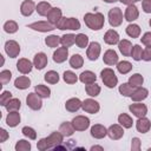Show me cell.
Wrapping results in <instances>:
<instances>
[{"mask_svg": "<svg viewBox=\"0 0 151 151\" xmlns=\"http://www.w3.org/2000/svg\"><path fill=\"white\" fill-rule=\"evenodd\" d=\"M144 61H151V47H146L143 50V58Z\"/></svg>", "mask_w": 151, "mask_h": 151, "instance_id": "cell-56", "label": "cell"}, {"mask_svg": "<svg viewBox=\"0 0 151 151\" xmlns=\"http://www.w3.org/2000/svg\"><path fill=\"white\" fill-rule=\"evenodd\" d=\"M125 32L131 38H138L140 35V27H139V25L132 22V24L127 25V27L125 28Z\"/></svg>", "mask_w": 151, "mask_h": 151, "instance_id": "cell-34", "label": "cell"}, {"mask_svg": "<svg viewBox=\"0 0 151 151\" xmlns=\"http://www.w3.org/2000/svg\"><path fill=\"white\" fill-rule=\"evenodd\" d=\"M140 39L143 45H145L146 47H151V32H145Z\"/></svg>", "mask_w": 151, "mask_h": 151, "instance_id": "cell-53", "label": "cell"}, {"mask_svg": "<svg viewBox=\"0 0 151 151\" xmlns=\"http://www.w3.org/2000/svg\"><path fill=\"white\" fill-rule=\"evenodd\" d=\"M63 79H64V81L66 84H71L72 85V84H76L79 80V77L72 71H65L64 74H63Z\"/></svg>", "mask_w": 151, "mask_h": 151, "instance_id": "cell-45", "label": "cell"}, {"mask_svg": "<svg viewBox=\"0 0 151 151\" xmlns=\"http://www.w3.org/2000/svg\"><path fill=\"white\" fill-rule=\"evenodd\" d=\"M46 18H47V21H50L52 25L55 26L58 24V21L63 18V12L59 7H52L51 11L48 12V14L46 15Z\"/></svg>", "mask_w": 151, "mask_h": 151, "instance_id": "cell-19", "label": "cell"}, {"mask_svg": "<svg viewBox=\"0 0 151 151\" xmlns=\"http://www.w3.org/2000/svg\"><path fill=\"white\" fill-rule=\"evenodd\" d=\"M33 63L26 58H20L17 63V70L22 74H28L33 68Z\"/></svg>", "mask_w": 151, "mask_h": 151, "instance_id": "cell-15", "label": "cell"}, {"mask_svg": "<svg viewBox=\"0 0 151 151\" xmlns=\"http://www.w3.org/2000/svg\"><path fill=\"white\" fill-rule=\"evenodd\" d=\"M83 101L79 98H70L65 103V109L68 112H77L79 109H81Z\"/></svg>", "mask_w": 151, "mask_h": 151, "instance_id": "cell-26", "label": "cell"}, {"mask_svg": "<svg viewBox=\"0 0 151 151\" xmlns=\"http://www.w3.org/2000/svg\"><path fill=\"white\" fill-rule=\"evenodd\" d=\"M31 147H32L31 143L28 140H26V139H19L15 143V146H14L15 151H29Z\"/></svg>", "mask_w": 151, "mask_h": 151, "instance_id": "cell-47", "label": "cell"}, {"mask_svg": "<svg viewBox=\"0 0 151 151\" xmlns=\"http://www.w3.org/2000/svg\"><path fill=\"white\" fill-rule=\"evenodd\" d=\"M85 91L90 97H97V96H99L101 88H100V86L98 84L92 83V84H88V85L85 86Z\"/></svg>", "mask_w": 151, "mask_h": 151, "instance_id": "cell-40", "label": "cell"}, {"mask_svg": "<svg viewBox=\"0 0 151 151\" xmlns=\"http://www.w3.org/2000/svg\"><path fill=\"white\" fill-rule=\"evenodd\" d=\"M84 22L85 25L93 31H99L104 27L105 24V17L103 13L97 12V13H86L84 15Z\"/></svg>", "mask_w": 151, "mask_h": 151, "instance_id": "cell-1", "label": "cell"}, {"mask_svg": "<svg viewBox=\"0 0 151 151\" xmlns=\"http://www.w3.org/2000/svg\"><path fill=\"white\" fill-rule=\"evenodd\" d=\"M149 25H150V27H151V19L149 20Z\"/></svg>", "mask_w": 151, "mask_h": 151, "instance_id": "cell-61", "label": "cell"}, {"mask_svg": "<svg viewBox=\"0 0 151 151\" xmlns=\"http://www.w3.org/2000/svg\"><path fill=\"white\" fill-rule=\"evenodd\" d=\"M147 96H149V90L143 86H139V87H136V90L133 91L130 98L132 99V101H143L144 99L147 98Z\"/></svg>", "mask_w": 151, "mask_h": 151, "instance_id": "cell-22", "label": "cell"}, {"mask_svg": "<svg viewBox=\"0 0 151 151\" xmlns=\"http://www.w3.org/2000/svg\"><path fill=\"white\" fill-rule=\"evenodd\" d=\"M107 136L112 140H118L124 136V127L120 124H112L107 127Z\"/></svg>", "mask_w": 151, "mask_h": 151, "instance_id": "cell-12", "label": "cell"}, {"mask_svg": "<svg viewBox=\"0 0 151 151\" xmlns=\"http://www.w3.org/2000/svg\"><path fill=\"white\" fill-rule=\"evenodd\" d=\"M68 57V47H58L54 52H53V61L57 64H61L64 61H66Z\"/></svg>", "mask_w": 151, "mask_h": 151, "instance_id": "cell-14", "label": "cell"}, {"mask_svg": "<svg viewBox=\"0 0 151 151\" xmlns=\"http://www.w3.org/2000/svg\"><path fill=\"white\" fill-rule=\"evenodd\" d=\"M44 79H45V81L48 83V84H57V83L59 81V74H58L57 71L51 70V71H47V72L45 73Z\"/></svg>", "mask_w": 151, "mask_h": 151, "instance_id": "cell-43", "label": "cell"}, {"mask_svg": "<svg viewBox=\"0 0 151 151\" xmlns=\"http://www.w3.org/2000/svg\"><path fill=\"white\" fill-rule=\"evenodd\" d=\"M142 8H143L144 13H151V0H143Z\"/></svg>", "mask_w": 151, "mask_h": 151, "instance_id": "cell-55", "label": "cell"}, {"mask_svg": "<svg viewBox=\"0 0 151 151\" xmlns=\"http://www.w3.org/2000/svg\"><path fill=\"white\" fill-rule=\"evenodd\" d=\"M51 8H52V6H51L50 2H47V1H40V2L37 4L35 11H37V13L40 17H46L48 14V12L51 11Z\"/></svg>", "mask_w": 151, "mask_h": 151, "instance_id": "cell-31", "label": "cell"}, {"mask_svg": "<svg viewBox=\"0 0 151 151\" xmlns=\"http://www.w3.org/2000/svg\"><path fill=\"white\" fill-rule=\"evenodd\" d=\"M129 110L137 118L145 117L147 113V106L145 104H142V101H134L133 104H131L129 106Z\"/></svg>", "mask_w": 151, "mask_h": 151, "instance_id": "cell-8", "label": "cell"}, {"mask_svg": "<svg viewBox=\"0 0 151 151\" xmlns=\"http://www.w3.org/2000/svg\"><path fill=\"white\" fill-rule=\"evenodd\" d=\"M72 124L76 131H85L90 127V119L85 116H76L72 119Z\"/></svg>", "mask_w": 151, "mask_h": 151, "instance_id": "cell-11", "label": "cell"}, {"mask_svg": "<svg viewBox=\"0 0 151 151\" xmlns=\"http://www.w3.org/2000/svg\"><path fill=\"white\" fill-rule=\"evenodd\" d=\"M18 28H19V26H18L17 21H14V20H7V21L4 24V31H5L6 33L13 34V33H15V32L18 31Z\"/></svg>", "mask_w": 151, "mask_h": 151, "instance_id": "cell-46", "label": "cell"}, {"mask_svg": "<svg viewBox=\"0 0 151 151\" xmlns=\"http://www.w3.org/2000/svg\"><path fill=\"white\" fill-rule=\"evenodd\" d=\"M79 80L85 84V85H88V84H92V83H96L97 80V76L94 72L87 70V71H83L80 74H79Z\"/></svg>", "mask_w": 151, "mask_h": 151, "instance_id": "cell-25", "label": "cell"}, {"mask_svg": "<svg viewBox=\"0 0 151 151\" xmlns=\"http://www.w3.org/2000/svg\"><path fill=\"white\" fill-rule=\"evenodd\" d=\"M104 41L107 44V45H116L120 41L119 39V34L117 31L114 29H109L106 31V33L104 34Z\"/></svg>", "mask_w": 151, "mask_h": 151, "instance_id": "cell-24", "label": "cell"}, {"mask_svg": "<svg viewBox=\"0 0 151 151\" xmlns=\"http://www.w3.org/2000/svg\"><path fill=\"white\" fill-rule=\"evenodd\" d=\"M41 99H42V98H41L39 94H37L35 92H31V93H28L27 97H26V104H27V106H28L31 110L38 111V110H40L41 106H42V100H41Z\"/></svg>", "mask_w": 151, "mask_h": 151, "instance_id": "cell-5", "label": "cell"}, {"mask_svg": "<svg viewBox=\"0 0 151 151\" xmlns=\"http://www.w3.org/2000/svg\"><path fill=\"white\" fill-rule=\"evenodd\" d=\"M68 63H70V66H71L72 68L78 70V68H80V67L84 65V58H83L80 54L77 53V54H73V55L70 58Z\"/></svg>", "mask_w": 151, "mask_h": 151, "instance_id": "cell-35", "label": "cell"}, {"mask_svg": "<svg viewBox=\"0 0 151 151\" xmlns=\"http://www.w3.org/2000/svg\"><path fill=\"white\" fill-rule=\"evenodd\" d=\"M100 52H101V46L99 42L97 41H92L88 44L87 46V50H86V57L88 58V60L91 61H94L98 59V57L100 55Z\"/></svg>", "mask_w": 151, "mask_h": 151, "instance_id": "cell-7", "label": "cell"}, {"mask_svg": "<svg viewBox=\"0 0 151 151\" xmlns=\"http://www.w3.org/2000/svg\"><path fill=\"white\" fill-rule=\"evenodd\" d=\"M59 131H60V133H61L64 137H71V136L74 133L76 129H74L72 122H64V123L60 124Z\"/></svg>", "mask_w": 151, "mask_h": 151, "instance_id": "cell-29", "label": "cell"}, {"mask_svg": "<svg viewBox=\"0 0 151 151\" xmlns=\"http://www.w3.org/2000/svg\"><path fill=\"white\" fill-rule=\"evenodd\" d=\"M131 150L132 151H139L140 150V139L138 137H133L131 139Z\"/></svg>", "mask_w": 151, "mask_h": 151, "instance_id": "cell-54", "label": "cell"}, {"mask_svg": "<svg viewBox=\"0 0 151 151\" xmlns=\"http://www.w3.org/2000/svg\"><path fill=\"white\" fill-rule=\"evenodd\" d=\"M80 21L76 18H66V17H63L58 24L55 25V28L58 29H61V31H65V29H70V31H78L80 29Z\"/></svg>", "mask_w": 151, "mask_h": 151, "instance_id": "cell-3", "label": "cell"}, {"mask_svg": "<svg viewBox=\"0 0 151 151\" xmlns=\"http://www.w3.org/2000/svg\"><path fill=\"white\" fill-rule=\"evenodd\" d=\"M100 78H101V81L104 83V85L109 88H113L118 85V77L116 76L114 71L110 67H106V68L101 70Z\"/></svg>", "mask_w": 151, "mask_h": 151, "instance_id": "cell-2", "label": "cell"}, {"mask_svg": "<svg viewBox=\"0 0 151 151\" xmlns=\"http://www.w3.org/2000/svg\"><path fill=\"white\" fill-rule=\"evenodd\" d=\"M91 151H94V150H99V151H103L104 150V147L103 146H99V145H93V146H91V149H90Z\"/></svg>", "mask_w": 151, "mask_h": 151, "instance_id": "cell-59", "label": "cell"}, {"mask_svg": "<svg viewBox=\"0 0 151 151\" xmlns=\"http://www.w3.org/2000/svg\"><path fill=\"white\" fill-rule=\"evenodd\" d=\"M81 109L87 112V113H91V114H94V113H98L99 110H100V105L97 100L92 99V98H87L83 101V105H81Z\"/></svg>", "mask_w": 151, "mask_h": 151, "instance_id": "cell-10", "label": "cell"}, {"mask_svg": "<svg viewBox=\"0 0 151 151\" xmlns=\"http://www.w3.org/2000/svg\"><path fill=\"white\" fill-rule=\"evenodd\" d=\"M109 22L112 27H118L123 22V12L119 7H113L109 11Z\"/></svg>", "mask_w": 151, "mask_h": 151, "instance_id": "cell-4", "label": "cell"}, {"mask_svg": "<svg viewBox=\"0 0 151 151\" xmlns=\"http://www.w3.org/2000/svg\"><path fill=\"white\" fill-rule=\"evenodd\" d=\"M48 63V59H47V55L44 53V52H39L34 55L33 58V65L37 70H42L45 68V66L47 65Z\"/></svg>", "mask_w": 151, "mask_h": 151, "instance_id": "cell-21", "label": "cell"}, {"mask_svg": "<svg viewBox=\"0 0 151 151\" xmlns=\"http://www.w3.org/2000/svg\"><path fill=\"white\" fill-rule=\"evenodd\" d=\"M139 17V11L137 8V6L133 4V5H129L124 12V19L129 22H132L134 20H137Z\"/></svg>", "mask_w": 151, "mask_h": 151, "instance_id": "cell-16", "label": "cell"}, {"mask_svg": "<svg viewBox=\"0 0 151 151\" xmlns=\"http://www.w3.org/2000/svg\"><path fill=\"white\" fill-rule=\"evenodd\" d=\"M14 86L18 90H26L31 86V79L26 76H20L14 80Z\"/></svg>", "mask_w": 151, "mask_h": 151, "instance_id": "cell-30", "label": "cell"}, {"mask_svg": "<svg viewBox=\"0 0 151 151\" xmlns=\"http://www.w3.org/2000/svg\"><path fill=\"white\" fill-rule=\"evenodd\" d=\"M21 133H22L26 138H28V139H32V140L37 139V132H35V130H34L33 127H31V126H24V127L21 129Z\"/></svg>", "mask_w": 151, "mask_h": 151, "instance_id": "cell-49", "label": "cell"}, {"mask_svg": "<svg viewBox=\"0 0 151 151\" xmlns=\"http://www.w3.org/2000/svg\"><path fill=\"white\" fill-rule=\"evenodd\" d=\"M119 1H120L122 4L129 6V5H133V4H136V2H138V1H140V0H119Z\"/></svg>", "mask_w": 151, "mask_h": 151, "instance_id": "cell-58", "label": "cell"}, {"mask_svg": "<svg viewBox=\"0 0 151 151\" xmlns=\"http://www.w3.org/2000/svg\"><path fill=\"white\" fill-rule=\"evenodd\" d=\"M131 57L136 61L142 60V58H143V48H142L140 45H133L132 51H131Z\"/></svg>", "mask_w": 151, "mask_h": 151, "instance_id": "cell-48", "label": "cell"}, {"mask_svg": "<svg viewBox=\"0 0 151 151\" xmlns=\"http://www.w3.org/2000/svg\"><path fill=\"white\" fill-rule=\"evenodd\" d=\"M21 107V101L18 98H12L5 106V109L7 110V112H12V111H19Z\"/></svg>", "mask_w": 151, "mask_h": 151, "instance_id": "cell-42", "label": "cell"}, {"mask_svg": "<svg viewBox=\"0 0 151 151\" xmlns=\"http://www.w3.org/2000/svg\"><path fill=\"white\" fill-rule=\"evenodd\" d=\"M134 90H136V87L132 86V85H130L129 83H123V84L119 85V87H118L119 93H120L122 96H124V97H131V94L133 93Z\"/></svg>", "mask_w": 151, "mask_h": 151, "instance_id": "cell-36", "label": "cell"}, {"mask_svg": "<svg viewBox=\"0 0 151 151\" xmlns=\"http://www.w3.org/2000/svg\"><path fill=\"white\" fill-rule=\"evenodd\" d=\"M104 2H107V4H113V2H117L119 0H103Z\"/></svg>", "mask_w": 151, "mask_h": 151, "instance_id": "cell-60", "label": "cell"}, {"mask_svg": "<svg viewBox=\"0 0 151 151\" xmlns=\"http://www.w3.org/2000/svg\"><path fill=\"white\" fill-rule=\"evenodd\" d=\"M127 83H129L130 85L134 86V87H139V86L143 85V83H144V78H143V76H142L140 73H134V74L130 76Z\"/></svg>", "mask_w": 151, "mask_h": 151, "instance_id": "cell-44", "label": "cell"}, {"mask_svg": "<svg viewBox=\"0 0 151 151\" xmlns=\"http://www.w3.org/2000/svg\"><path fill=\"white\" fill-rule=\"evenodd\" d=\"M90 132H91V136L96 139H101L107 136V129L101 124H94L93 126H91Z\"/></svg>", "mask_w": 151, "mask_h": 151, "instance_id": "cell-17", "label": "cell"}, {"mask_svg": "<svg viewBox=\"0 0 151 151\" xmlns=\"http://www.w3.org/2000/svg\"><path fill=\"white\" fill-rule=\"evenodd\" d=\"M118 54H117V52L114 51V50H107L105 53H104V55H103V61L106 64V65H109V66H113V65H117V63H118Z\"/></svg>", "mask_w": 151, "mask_h": 151, "instance_id": "cell-20", "label": "cell"}, {"mask_svg": "<svg viewBox=\"0 0 151 151\" xmlns=\"http://www.w3.org/2000/svg\"><path fill=\"white\" fill-rule=\"evenodd\" d=\"M45 44L51 48H57L60 45V37L55 34H51L45 38Z\"/></svg>", "mask_w": 151, "mask_h": 151, "instance_id": "cell-39", "label": "cell"}, {"mask_svg": "<svg viewBox=\"0 0 151 151\" xmlns=\"http://www.w3.org/2000/svg\"><path fill=\"white\" fill-rule=\"evenodd\" d=\"M132 47H133V46H132L131 41L127 40V39H123V40H120V41L118 42V48H119L120 53H122L123 55H125V57L131 55Z\"/></svg>", "mask_w": 151, "mask_h": 151, "instance_id": "cell-28", "label": "cell"}, {"mask_svg": "<svg viewBox=\"0 0 151 151\" xmlns=\"http://www.w3.org/2000/svg\"><path fill=\"white\" fill-rule=\"evenodd\" d=\"M20 120H21V117H20V113L18 111L8 112V114L6 117V124L9 127H15L17 125H19Z\"/></svg>", "mask_w": 151, "mask_h": 151, "instance_id": "cell-27", "label": "cell"}, {"mask_svg": "<svg viewBox=\"0 0 151 151\" xmlns=\"http://www.w3.org/2000/svg\"><path fill=\"white\" fill-rule=\"evenodd\" d=\"M28 28L33 29V31H38L41 33H46V32H51L53 29H55V26L52 25L50 21H35L28 25Z\"/></svg>", "mask_w": 151, "mask_h": 151, "instance_id": "cell-6", "label": "cell"}, {"mask_svg": "<svg viewBox=\"0 0 151 151\" xmlns=\"http://www.w3.org/2000/svg\"><path fill=\"white\" fill-rule=\"evenodd\" d=\"M136 129L139 133H146L151 129V122L146 117H140L136 122Z\"/></svg>", "mask_w": 151, "mask_h": 151, "instance_id": "cell-23", "label": "cell"}, {"mask_svg": "<svg viewBox=\"0 0 151 151\" xmlns=\"http://www.w3.org/2000/svg\"><path fill=\"white\" fill-rule=\"evenodd\" d=\"M8 137H9L8 132H7L5 129H0V143H4V142H6Z\"/></svg>", "mask_w": 151, "mask_h": 151, "instance_id": "cell-57", "label": "cell"}, {"mask_svg": "<svg viewBox=\"0 0 151 151\" xmlns=\"http://www.w3.org/2000/svg\"><path fill=\"white\" fill-rule=\"evenodd\" d=\"M60 44L65 47L72 46L73 44H76V34H72V33L64 34L63 37H60Z\"/></svg>", "mask_w": 151, "mask_h": 151, "instance_id": "cell-38", "label": "cell"}, {"mask_svg": "<svg viewBox=\"0 0 151 151\" xmlns=\"http://www.w3.org/2000/svg\"><path fill=\"white\" fill-rule=\"evenodd\" d=\"M37 147H38L39 151H46V150L51 149V147H50V144H48V139H47V137H46V138H41V139H39V140L37 142Z\"/></svg>", "mask_w": 151, "mask_h": 151, "instance_id": "cell-51", "label": "cell"}, {"mask_svg": "<svg viewBox=\"0 0 151 151\" xmlns=\"http://www.w3.org/2000/svg\"><path fill=\"white\" fill-rule=\"evenodd\" d=\"M5 52L9 58H17L20 53V45L15 40H7L5 42Z\"/></svg>", "mask_w": 151, "mask_h": 151, "instance_id": "cell-9", "label": "cell"}, {"mask_svg": "<svg viewBox=\"0 0 151 151\" xmlns=\"http://www.w3.org/2000/svg\"><path fill=\"white\" fill-rule=\"evenodd\" d=\"M34 92L37 94H39L41 98H50L51 97V90L48 86L46 85H42V84H39L34 87Z\"/></svg>", "mask_w": 151, "mask_h": 151, "instance_id": "cell-37", "label": "cell"}, {"mask_svg": "<svg viewBox=\"0 0 151 151\" xmlns=\"http://www.w3.org/2000/svg\"><path fill=\"white\" fill-rule=\"evenodd\" d=\"M88 37L85 33H79L76 35V45L79 48H85L88 46Z\"/></svg>", "mask_w": 151, "mask_h": 151, "instance_id": "cell-41", "label": "cell"}, {"mask_svg": "<svg viewBox=\"0 0 151 151\" xmlns=\"http://www.w3.org/2000/svg\"><path fill=\"white\" fill-rule=\"evenodd\" d=\"M132 67H133L132 64L127 60H122V61L117 63V70L120 74H127L129 72H131Z\"/></svg>", "mask_w": 151, "mask_h": 151, "instance_id": "cell-33", "label": "cell"}, {"mask_svg": "<svg viewBox=\"0 0 151 151\" xmlns=\"http://www.w3.org/2000/svg\"><path fill=\"white\" fill-rule=\"evenodd\" d=\"M118 123L124 127V129H131L133 125L132 118L127 113H120L118 116Z\"/></svg>", "mask_w": 151, "mask_h": 151, "instance_id": "cell-32", "label": "cell"}, {"mask_svg": "<svg viewBox=\"0 0 151 151\" xmlns=\"http://www.w3.org/2000/svg\"><path fill=\"white\" fill-rule=\"evenodd\" d=\"M11 78H12V72L9 70H4V71L0 72V81H1V84L5 85V84L9 83Z\"/></svg>", "mask_w": 151, "mask_h": 151, "instance_id": "cell-50", "label": "cell"}, {"mask_svg": "<svg viewBox=\"0 0 151 151\" xmlns=\"http://www.w3.org/2000/svg\"><path fill=\"white\" fill-rule=\"evenodd\" d=\"M12 99V93L9 91H2V93L0 94V105L1 106H6V104Z\"/></svg>", "mask_w": 151, "mask_h": 151, "instance_id": "cell-52", "label": "cell"}, {"mask_svg": "<svg viewBox=\"0 0 151 151\" xmlns=\"http://www.w3.org/2000/svg\"><path fill=\"white\" fill-rule=\"evenodd\" d=\"M35 8H37V5L34 4L33 0H25L20 5V13L24 17H29V15L33 14Z\"/></svg>", "mask_w": 151, "mask_h": 151, "instance_id": "cell-13", "label": "cell"}, {"mask_svg": "<svg viewBox=\"0 0 151 151\" xmlns=\"http://www.w3.org/2000/svg\"><path fill=\"white\" fill-rule=\"evenodd\" d=\"M47 139H48L50 147H51V149H54V147H57V146H59V145H61V144H63L64 136H63V134L60 133V131L58 130V131L52 132V133L47 137Z\"/></svg>", "mask_w": 151, "mask_h": 151, "instance_id": "cell-18", "label": "cell"}]
</instances>
